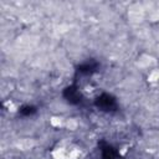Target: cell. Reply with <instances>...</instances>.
Masks as SVG:
<instances>
[{"label": "cell", "instance_id": "6da1fadb", "mask_svg": "<svg viewBox=\"0 0 159 159\" xmlns=\"http://www.w3.org/2000/svg\"><path fill=\"white\" fill-rule=\"evenodd\" d=\"M94 103L101 111H104V112H113L117 109L116 98L108 93H102L101 96H98Z\"/></svg>", "mask_w": 159, "mask_h": 159}, {"label": "cell", "instance_id": "7a4b0ae2", "mask_svg": "<svg viewBox=\"0 0 159 159\" xmlns=\"http://www.w3.org/2000/svg\"><path fill=\"white\" fill-rule=\"evenodd\" d=\"M63 97L67 99V102H70L71 104H78L82 99V96L80 93V91L77 89L76 86H70L67 88H65L63 91Z\"/></svg>", "mask_w": 159, "mask_h": 159}, {"label": "cell", "instance_id": "3957f363", "mask_svg": "<svg viewBox=\"0 0 159 159\" xmlns=\"http://www.w3.org/2000/svg\"><path fill=\"white\" fill-rule=\"evenodd\" d=\"M101 153H102V158L103 159H117L118 158V153L117 150L106 143H101Z\"/></svg>", "mask_w": 159, "mask_h": 159}, {"label": "cell", "instance_id": "277c9868", "mask_svg": "<svg viewBox=\"0 0 159 159\" xmlns=\"http://www.w3.org/2000/svg\"><path fill=\"white\" fill-rule=\"evenodd\" d=\"M97 67H98V63L96 61L89 60V61H86V62H83L78 66V72H81V73H92L97 70Z\"/></svg>", "mask_w": 159, "mask_h": 159}, {"label": "cell", "instance_id": "5b68a950", "mask_svg": "<svg viewBox=\"0 0 159 159\" xmlns=\"http://www.w3.org/2000/svg\"><path fill=\"white\" fill-rule=\"evenodd\" d=\"M35 112H36V108L32 106H24L20 108V114H22V116H30Z\"/></svg>", "mask_w": 159, "mask_h": 159}]
</instances>
